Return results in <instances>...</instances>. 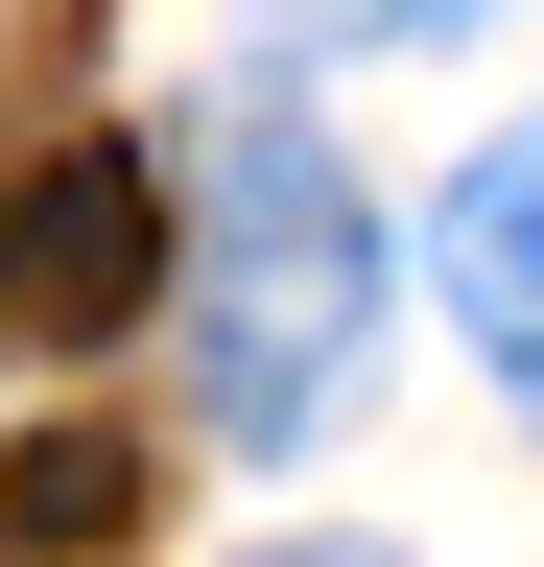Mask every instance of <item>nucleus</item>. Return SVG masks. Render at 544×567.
<instances>
[{
	"mask_svg": "<svg viewBox=\"0 0 544 567\" xmlns=\"http://www.w3.org/2000/svg\"><path fill=\"white\" fill-rule=\"evenodd\" d=\"M119 520H143V450H119V425H48V450H0V544H24V567H95Z\"/></svg>",
	"mask_w": 544,
	"mask_h": 567,
	"instance_id": "nucleus-4",
	"label": "nucleus"
},
{
	"mask_svg": "<svg viewBox=\"0 0 544 567\" xmlns=\"http://www.w3.org/2000/svg\"><path fill=\"white\" fill-rule=\"evenodd\" d=\"M166 260H189V237H166V166H143V142H72V166L0 189V331H48V354L143 331Z\"/></svg>",
	"mask_w": 544,
	"mask_h": 567,
	"instance_id": "nucleus-2",
	"label": "nucleus"
},
{
	"mask_svg": "<svg viewBox=\"0 0 544 567\" xmlns=\"http://www.w3.org/2000/svg\"><path fill=\"white\" fill-rule=\"evenodd\" d=\"M356 331H379L356 189H331L285 118H237L214 189H189V354H214V425H237V450H308L331 379H356Z\"/></svg>",
	"mask_w": 544,
	"mask_h": 567,
	"instance_id": "nucleus-1",
	"label": "nucleus"
},
{
	"mask_svg": "<svg viewBox=\"0 0 544 567\" xmlns=\"http://www.w3.org/2000/svg\"><path fill=\"white\" fill-rule=\"evenodd\" d=\"M450 308H473V354H544V142H497L450 189Z\"/></svg>",
	"mask_w": 544,
	"mask_h": 567,
	"instance_id": "nucleus-3",
	"label": "nucleus"
}]
</instances>
